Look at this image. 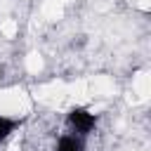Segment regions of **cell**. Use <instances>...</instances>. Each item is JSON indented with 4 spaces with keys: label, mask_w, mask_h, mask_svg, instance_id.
<instances>
[{
    "label": "cell",
    "mask_w": 151,
    "mask_h": 151,
    "mask_svg": "<svg viewBox=\"0 0 151 151\" xmlns=\"http://www.w3.org/2000/svg\"><path fill=\"white\" fill-rule=\"evenodd\" d=\"M97 127V116L85 109V106H73L68 113H66V132L71 134H78L83 139H87Z\"/></svg>",
    "instance_id": "obj_1"
},
{
    "label": "cell",
    "mask_w": 151,
    "mask_h": 151,
    "mask_svg": "<svg viewBox=\"0 0 151 151\" xmlns=\"http://www.w3.org/2000/svg\"><path fill=\"white\" fill-rule=\"evenodd\" d=\"M54 151H85V139L71 132H59L54 142Z\"/></svg>",
    "instance_id": "obj_2"
}]
</instances>
